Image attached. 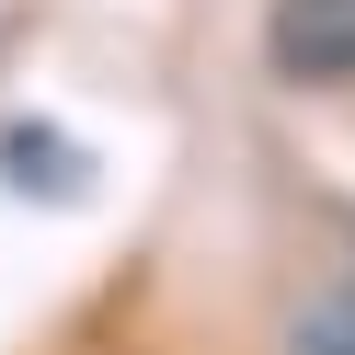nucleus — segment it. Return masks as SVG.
Masks as SVG:
<instances>
[{
  "mask_svg": "<svg viewBox=\"0 0 355 355\" xmlns=\"http://www.w3.org/2000/svg\"><path fill=\"white\" fill-rule=\"evenodd\" d=\"M263 58H275V80H298V92L355 80V0H275V12H263Z\"/></svg>",
  "mask_w": 355,
  "mask_h": 355,
  "instance_id": "nucleus-1",
  "label": "nucleus"
}]
</instances>
